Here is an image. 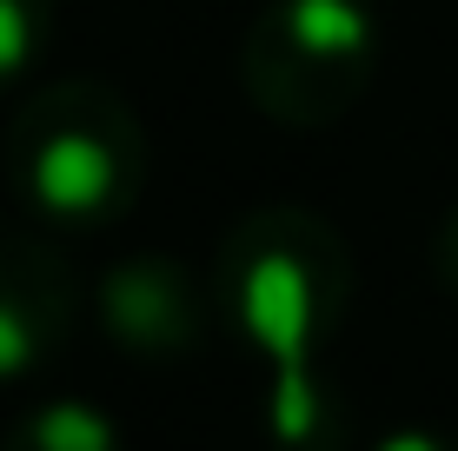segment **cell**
Here are the masks:
<instances>
[{"instance_id":"cell-1","label":"cell","mask_w":458,"mask_h":451,"mask_svg":"<svg viewBox=\"0 0 458 451\" xmlns=\"http://www.w3.org/2000/svg\"><path fill=\"white\" fill-rule=\"evenodd\" d=\"M219 292H226L240 332L273 365V431L286 451H312L333 425L319 385V352L352 299V253L319 213L306 206H259L233 226L219 253Z\"/></svg>"},{"instance_id":"cell-2","label":"cell","mask_w":458,"mask_h":451,"mask_svg":"<svg viewBox=\"0 0 458 451\" xmlns=\"http://www.w3.org/2000/svg\"><path fill=\"white\" fill-rule=\"evenodd\" d=\"M7 180L40 220L106 226L133 213L147 180V127L106 80H54L27 93L7 127Z\"/></svg>"},{"instance_id":"cell-3","label":"cell","mask_w":458,"mask_h":451,"mask_svg":"<svg viewBox=\"0 0 458 451\" xmlns=\"http://www.w3.org/2000/svg\"><path fill=\"white\" fill-rule=\"evenodd\" d=\"M378 27L366 0H273L240 40V87L273 127L319 133L372 87Z\"/></svg>"},{"instance_id":"cell-4","label":"cell","mask_w":458,"mask_h":451,"mask_svg":"<svg viewBox=\"0 0 458 451\" xmlns=\"http://www.w3.org/2000/svg\"><path fill=\"white\" fill-rule=\"evenodd\" d=\"M81 286L67 259L34 232H0V385L27 379L67 346Z\"/></svg>"},{"instance_id":"cell-5","label":"cell","mask_w":458,"mask_h":451,"mask_svg":"<svg viewBox=\"0 0 458 451\" xmlns=\"http://www.w3.org/2000/svg\"><path fill=\"white\" fill-rule=\"evenodd\" d=\"M100 325L120 338L126 352H147V359H173V352H193L207 332V305H199L193 279L173 259L147 253V259H120L100 279Z\"/></svg>"},{"instance_id":"cell-6","label":"cell","mask_w":458,"mask_h":451,"mask_svg":"<svg viewBox=\"0 0 458 451\" xmlns=\"http://www.w3.org/2000/svg\"><path fill=\"white\" fill-rule=\"evenodd\" d=\"M0 451H126V445H120V425L100 405H87V398H47L27 418H13Z\"/></svg>"},{"instance_id":"cell-7","label":"cell","mask_w":458,"mask_h":451,"mask_svg":"<svg viewBox=\"0 0 458 451\" xmlns=\"http://www.w3.org/2000/svg\"><path fill=\"white\" fill-rule=\"evenodd\" d=\"M54 34V0H0V87H21L47 54Z\"/></svg>"},{"instance_id":"cell-8","label":"cell","mask_w":458,"mask_h":451,"mask_svg":"<svg viewBox=\"0 0 458 451\" xmlns=\"http://www.w3.org/2000/svg\"><path fill=\"white\" fill-rule=\"evenodd\" d=\"M378 451H458V438H445V431H392Z\"/></svg>"},{"instance_id":"cell-9","label":"cell","mask_w":458,"mask_h":451,"mask_svg":"<svg viewBox=\"0 0 458 451\" xmlns=\"http://www.w3.org/2000/svg\"><path fill=\"white\" fill-rule=\"evenodd\" d=\"M438 272L458 286V206L445 213V226H438Z\"/></svg>"}]
</instances>
